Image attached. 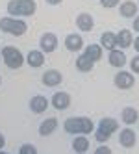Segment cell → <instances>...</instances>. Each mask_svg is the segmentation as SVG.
Here are the masks:
<instances>
[{
    "mask_svg": "<svg viewBox=\"0 0 139 154\" xmlns=\"http://www.w3.org/2000/svg\"><path fill=\"white\" fill-rule=\"evenodd\" d=\"M63 128L72 136H87L95 132V123L89 117H69L63 123Z\"/></svg>",
    "mask_w": 139,
    "mask_h": 154,
    "instance_id": "obj_1",
    "label": "cell"
},
{
    "mask_svg": "<svg viewBox=\"0 0 139 154\" xmlns=\"http://www.w3.org/2000/svg\"><path fill=\"white\" fill-rule=\"evenodd\" d=\"M6 147V137H4V134H2V132H0V150H2Z\"/></svg>",
    "mask_w": 139,
    "mask_h": 154,
    "instance_id": "obj_31",
    "label": "cell"
},
{
    "mask_svg": "<svg viewBox=\"0 0 139 154\" xmlns=\"http://www.w3.org/2000/svg\"><path fill=\"white\" fill-rule=\"evenodd\" d=\"M0 84H2V78H0Z\"/></svg>",
    "mask_w": 139,
    "mask_h": 154,
    "instance_id": "obj_34",
    "label": "cell"
},
{
    "mask_svg": "<svg viewBox=\"0 0 139 154\" xmlns=\"http://www.w3.org/2000/svg\"><path fill=\"white\" fill-rule=\"evenodd\" d=\"M65 48L69 52H80L83 48V39L80 34H69L65 37Z\"/></svg>",
    "mask_w": 139,
    "mask_h": 154,
    "instance_id": "obj_16",
    "label": "cell"
},
{
    "mask_svg": "<svg viewBox=\"0 0 139 154\" xmlns=\"http://www.w3.org/2000/svg\"><path fill=\"white\" fill-rule=\"evenodd\" d=\"M63 2V0H47V4H50V6H59Z\"/></svg>",
    "mask_w": 139,
    "mask_h": 154,
    "instance_id": "obj_32",
    "label": "cell"
},
{
    "mask_svg": "<svg viewBox=\"0 0 139 154\" xmlns=\"http://www.w3.org/2000/svg\"><path fill=\"white\" fill-rule=\"evenodd\" d=\"M2 60L6 63V67L11 69V71H17L24 65V56L17 47H4L2 48Z\"/></svg>",
    "mask_w": 139,
    "mask_h": 154,
    "instance_id": "obj_4",
    "label": "cell"
},
{
    "mask_svg": "<svg viewBox=\"0 0 139 154\" xmlns=\"http://www.w3.org/2000/svg\"><path fill=\"white\" fill-rule=\"evenodd\" d=\"M0 154H8V152H4V150H0Z\"/></svg>",
    "mask_w": 139,
    "mask_h": 154,
    "instance_id": "obj_33",
    "label": "cell"
},
{
    "mask_svg": "<svg viewBox=\"0 0 139 154\" xmlns=\"http://www.w3.org/2000/svg\"><path fill=\"white\" fill-rule=\"evenodd\" d=\"M58 128V119L56 117H48V119H43V123L39 125V134L41 136H50L54 134Z\"/></svg>",
    "mask_w": 139,
    "mask_h": 154,
    "instance_id": "obj_19",
    "label": "cell"
},
{
    "mask_svg": "<svg viewBox=\"0 0 139 154\" xmlns=\"http://www.w3.org/2000/svg\"><path fill=\"white\" fill-rule=\"evenodd\" d=\"M19 154H37V149H35V145H32V143H24V145H20Z\"/></svg>",
    "mask_w": 139,
    "mask_h": 154,
    "instance_id": "obj_25",
    "label": "cell"
},
{
    "mask_svg": "<svg viewBox=\"0 0 139 154\" xmlns=\"http://www.w3.org/2000/svg\"><path fill=\"white\" fill-rule=\"evenodd\" d=\"M50 102H52V106H54L56 109L63 112V109H67V108L71 106V95H69V93H65V91H58V93L52 95Z\"/></svg>",
    "mask_w": 139,
    "mask_h": 154,
    "instance_id": "obj_10",
    "label": "cell"
},
{
    "mask_svg": "<svg viewBox=\"0 0 139 154\" xmlns=\"http://www.w3.org/2000/svg\"><path fill=\"white\" fill-rule=\"evenodd\" d=\"M24 61L30 65L32 69H39V67H43V65H45V54H43L39 48H34V50H30V52L26 54Z\"/></svg>",
    "mask_w": 139,
    "mask_h": 154,
    "instance_id": "obj_12",
    "label": "cell"
},
{
    "mask_svg": "<svg viewBox=\"0 0 139 154\" xmlns=\"http://www.w3.org/2000/svg\"><path fill=\"white\" fill-rule=\"evenodd\" d=\"M137 6H139V2H137Z\"/></svg>",
    "mask_w": 139,
    "mask_h": 154,
    "instance_id": "obj_35",
    "label": "cell"
},
{
    "mask_svg": "<svg viewBox=\"0 0 139 154\" xmlns=\"http://www.w3.org/2000/svg\"><path fill=\"white\" fill-rule=\"evenodd\" d=\"M58 45H59L58 35H56V34H52V32H47V34H43V35H41L39 50H41L43 54H50V52H56V50H58Z\"/></svg>",
    "mask_w": 139,
    "mask_h": 154,
    "instance_id": "obj_5",
    "label": "cell"
},
{
    "mask_svg": "<svg viewBox=\"0 0 139 154\" xmlns=\"http://www.w3.org/2000/svg\"><path fill=\"white\" fill-rule=\"evenodd\" d=\"M130 72L139 74V54H137V56H134V58L130 60Z\"/></svg>",
    "mask_w": 139,
    "mask_h": 154,
    "instance_id": "obj_27",
    "label": "cell"
},
{
    "mask_svg": "<svg viewBox=\"0 0 139 154\" xmlns=\"http://www.w3.org/2000/svg\"><path fill=\"white\" fill-rule=\"evenodd\" d=\"M41 82H43V85H47V87H56V85H59L63 82V74L58 69H48V71L43 72Z\"/></svg>",
    "mask_w": 139,
    "mask_h": 154,
    "instance_id": "obj_7",
    "label": "cell"
},
{
    "mask_svg": "<svg viewBox=\"0 0 139 154\" xmlns=\"http://www.w3.org/2000/svg\"><path fill=\"white\" fill-rule=\"evenodd\" d=\"M139 11V6L137 2H134V0H122V2L119 4V13L121 17H126V19H132L135 17Z\"/></svg>",
    "mask_w": 139,
    "mask_h": 154,
    "instance_id": "obj_14",
    "label": "cell"
},
{
    "mask_svg": "<svg viewBox=\"0 0 139 154\" xmlns=\"http://www.w3.org/2000/svg\"><path fill=\"white\" fill-rule=\"evenodd\" d=\"M85 154H87V152H85Z\"/></svg>",
    "mask_w": 139,
    "mask_h": 154,
    "instance_id": "obj_36",
    "label": "cell"
},
{
    "mask_svg": "<svg viewBox=\"0 0 139 154\" xmlns=\"http://www.w3.org/2000/svg\"><path fill=\"white\" fill-rule=\"evenodd\" d=\"M117 48H121V50H126L128 47H132V43H134V34H132V30H128V28H122L117 32Z\"/></svg>",
    "mask_w": 139,
    "mask_h": 154,
    "instance_id": "obj_11",
    "label": "cell"
},
{
    "mask_svg": "<svg viewBox=\"0 0 139 154\" xmlns=\"http://www.w3.org/2000/svg\"><path fill=\"white\" fill-rule=\"evenodd\" d=\"M89 147H91V143H89L87 136H74V139H72V150L76 152V154H85V152L89 150Z\"/></svg>",
    "mask_w": 139,
    "mask_h": 154,
    "instance_id": "obj_18",
    "label": "cell"
},
{
    "mask_svg": "<svg viewBox=\"0 0 139 154\" xmlns=\"http://www.w3.org/2000/svg\"><path fill=\"white\" fill-rule=\"evenodd\" d=\"M95 137H97V141L100 143V145H106V143L110 141V134H106V132H102V130H98V128H95Z\"/></svg>",
    "mask_w": 139,
    "mask_h": 154,
    "instance_id": "obj_24",
    "label": "cell"
},
{
    "mask_svg": "<svg viewBox=\"0 0 139 154\" xmlns=\"http://www.w3.org/2000/svg\"><path fill=\"white\" fill-rule=\"evenodd\" d=\"M37 4L35 0H9L8 2V15L9 17H19V19H26L35 15Z\"/></svg>",
    "mask_w": 139,
    "mask_h": 154,
    "instance_id": "obj_2",
    "label": "cell"
},
{
    "mask_svg": "<svg viewBox=\"0 0 139 154\" xmlns=\"http://www.w3.org/2000/svg\"><path fill=\"white\" fill-rule=\"evenodd\" d=\"M121 119H122V123L126 126H132L134 123H137V119H139V113H137V109L132 108V106H128L122 109V113H121Z\"/></svg>",
    "mask_w": 139,
    "mask_h": 154,
    "instance_id": "obj_22",
    "label": "cell"
},
{
    "mask_svg": "<svg viewBox=\"0 0 139 154\" xmlns=\"http://www.w3.org/2000/svg\"><path fill=\"white\" fill-rule=\"evenodd\" d=\"M122 2V0H100V6L102 8H106V9H113V8H117Z\"/></svg>",
    "mask_w": 139,
    "mask_h": 154,
    "instance_id": "obj_26",
    "label": "cell"
},
{
    "mask_svg": "<svg viewBox=\"0 0 139 154\" xmlns=\"http://www.w3.org/2000/svg\"><path fill=\"white\" fill-rule=\"evenodd\" d=\"M98 130H102V132H106V134L111 136L113 132L119 130V121L113 119V117H104V119L98 121Z\"/></svg>",
    "mask_w": 139,
    "mask_h": 154,
    "instance_id": "obj_17",
    "label": "cell"
},
{
    "mask_svg": "<svg viewBox=\"0 0 139 154\" xmlns=\"http://www.w3.org/2000/svg\"><path fill=\"white\" fill-rule=\"evenodd\" d=\"M0 30L6 32L9 35H15V37H20L28 32V24L24 19H19V17H2L0 19Z\"/></svg>",
    "mask_w": 139,
    "mask_h": 154,
    "instance_id": "obj_3",
    "label": "cell"
},
{
    "mask_svg": "<svg viewBox=\"0 0 139 154\" xmlns=\"http://www.w3.org/2000/svg\"><path fill=\"white\" fill-rule=\"evenodd\" d=\"M119 143L124 147V149H132L135 143H137V137H135V132L132 130V128H122L121 132H119Z\"/></svg>",
    "mask_w": 139,
    "mask_h": 154,
    "instance_id": "obj_13",
    "label": "cell"
},
{
    "mask_svg": "<svg viewBox=\"0 0 139 154\" xmlns=\"http://www.w3.org/2000/svg\"><path fill=\"white\" fill-rule=\"evenodd\" d=\"M48 98L45 97V95H35V97H32L30 98V109L34 113H45L47 109H48Z\"/></svg>",
    "mask_w": 139,
    "mask_h": 154,
    "instance_id": "obj_9",
    "label": "cell"
},
{
    "mask_svg": "<svg viewBox=\"0 0 139 154\" xmlns=\"http://www.w3.org/2000/svg\"><path fill=\"white\" fill-rule=\"evenodd\" d=\"M83 54H85L87 58H91L95 63H97V61H100V60H102L104 48H102L100 45H97V43H91V45H87V47L83 48Z\"/></svg>",
    "mask_w": 139,
    "mask_h": 154,
    "instance_id": "obj_21",
    "label": "cell"
},
{
    "mask_svg": "<svg viewBox=\"0 0 139 154\" xmlns=\"http://www.w3.org/2000/svg\"><path fill=\"white\" fill-rule=\"evenodd\" d=\"M132 47L135 48V52L139 54V34H137V37H134V43H132Z\"/></svg>",
    "mask_w": 139,
    "mask_h": 154,
    "instance_id": "obj_30",
    "label": "cell"
},
{
    "mask_svg": "<svg viewBox=\"0 0 139 154\" xmlns=\"http://www.w3.org/2000/svg\"><path fill=\"white\" fill-rule=\"evenodd\" d=\"M115 85L119 89H132L134 84H135V74L134 72H128V71H119L115 74Z\"/></svg>",
    "mask_w": 139,
    "mask_h": 154,
    "instance_id": "obj_6",
    "label": "cell"
},
{
    "mask_svg": "<svg viewBox=\"0 0 139 154\" xmlns=\"http://www.w3.org/2000/svg\"><path fill=\"white\" fill-rule=\"evenodd\" d=\"M76 28L80 32H91L95 28V19H93V15L91 13H85V11L80 13L76 17Z\"/></svg>",
    "mask_w": 139,
    "mask_h": 154,
    "instance_id": "obj_15",
    "label": "cell"
},
{
    "mask_svg": "<svg viewBox=\"0 0 139 154\" xmlns=\"http://www.w3.org/2000/svg\"><path fill=\"white\" fill-rule=\"evenodd\" d=\"M95 67V61L91 58H87L85 54H80V56L76 58V69L80 72H91Z\"/></svg>",
    "mask_w": 139,
    "mask_h": 154,
    "instance_id": "obj_23",
    "label": "cell"
},
{
    "mask_svg": "<svg viewBox=\"0 0 139 154\" xmlns=\"http://www.w3.org/2000/svg\"><path fill=\"white\" fill-rule=\"evenodd\" d=\"M95 154H113V150L108 145H98V149H95Z\"/></svg>",
    "mask_w": 139,
    "mask_h": 154,
    "instance_id": "obj_28",
    "label": "cell"
},
{
    "mask_svg": "<svg viewBox=\"0 0 139 154\" xmlns=\"http://www.w3.org/2000/svg\"><path fill=\"white\" fill-rule=\"evenodd\" d=\"M100 47L104 50H113L117 48V35L113 34V32H102V35H100Z\"/></svg>",
    "mask_w": 139,
    "mask_h": 154,
    "instance_id": "obj_20",
    "label": "cell"
},
{
    "mask_svg": "<svg viewBox=\"0 0 139 154\" xmlns=\"http://www.w3.org/2000/svg\"><path fill=\"white\" fill-rule=\"evenodd\" d=\"M108 61H110L111 67H115V69H122L124 65L128 63V58H126L124 50H121V48H113V50H110V54H108Z\"/></svg>",
    "mask_w": 139,
    "mask_h": 154,
    "instance_id": "obj_8",
    "label": "cell"
},
{
    "mask_svg": "<svg viewBox=\"0 0 139 154\" xmlns=\"http://www.w3.org/2000/svg\"><path fill=\"white\" fill-rule=\"evenodd\" d=\"M132 30L139 34V15H135V17H134V24H132Z\"/></svg>",
    "mask_w": 139,
    "mask_h": 154,
    "instance_id": "obj_29",
    "label": "cell"
}]
</instances>
